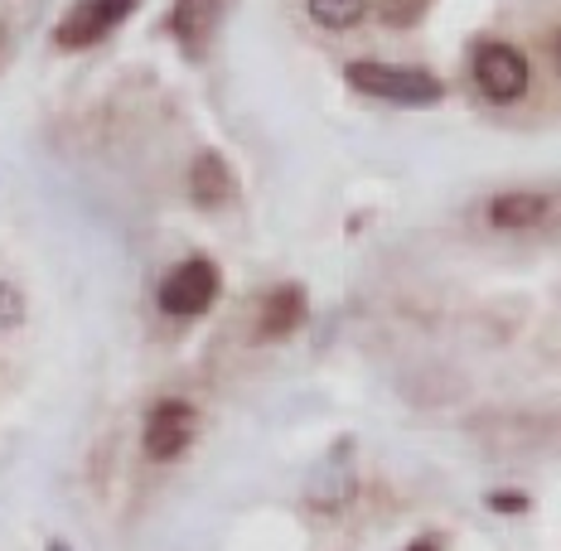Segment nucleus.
<instances>
[{"label":"nucleus","mask_w":561,"mask_h":551,"mask_svg":"<svg viewBox=\"0 0 561 551\" xmlns=\"http://www.w3.org/2000/svg\"><path fill=\"white\" fill-rule=\"evenodd\" d=\"M348 83H354L364 97L392 102V107H436L446 97L436 73H421V68H392L378 64V58H358L348 64Z\"/></svg>","instance_id":"f257e3e1"},{"label":"nucleus","mask_w":561,"mask_h":551,"mask_svg":"<svg viewBox=\"0 0 561 551\" xmlns=\"http://www.w3.org/2000/svg\"><path fill=\"white\" fill-rule=\"evenodd\" d=\"M218 290H224L218 266L204 262V256H194V262H180L165 280H160V310L174 314V320H194V314H204L208 305L218 300Z\"/></svg>","instance_id":"f03ea898"},{"label":"nucleus","mask_w":561,"mask_h":551,"mask_svg":"<svg viewBox=\"0 0 561 551\" xmlns=\"http://www.w3.org/2000/svg\"><path fill=\"white\" fill-rule=\"evenodd\" d=\"M474 83L489 102H499V107H504V102H518L533 83L528 58L513 49V44H499V39L479 44L474 49Z\"/></svg>","instance_id":"7ed1b4c3"},{"label":"nucleus","mask_w":561,"mask_h":551,"mask_svg":"<svg viewBox=\"0 0 561 551\" xmlns=\"http://www.w3.org/2000/svg\"><path fill=\"white\" fill-rule=\"evenodd\" d=\"M131 10H136V0H78L54 30L58 49H88V44H98L112 25H122Z\"/></svg>","instance_id":"20e7f679"},{"label":"nucleus","mask_w":561,"mask_h":551,"mask_svg":"<svg viewBox=\"0 0 561 551\" xmlns=\"http://www.w3.org/2000/svg\"><path fill=\"white\" fill-rule=\"evenodd\" d=\"M194 440V406L170 397V402L150 406L146 416V455L150 460H174L184 455V445Z\"/></svg>","instance_id":"39448f33"},{"label":"nucleus","mask_w":561,"mask_h":551,"mask_svg":"<svg viewBox=\"0 0 561 551\" xmlns=\"http://www.w3.org/2000/svg\"><path fill=\"white\" fill-rule=\"evenodd\" d=\"M218 20H224V0H174V10H170L174 39H180L184 54H194V58L208 49Z\"/></svg>","instance_id":"423d86ee"},{"label":"nucleus","mask_w":561,"mask_h":551,"mask_svg":"<svg viewBox=\"0 0 561 551\" xmlns=\"http://www.w3.org/2000/svg\"><path fill=\"white\" fill-rule=\"evenodd\" d=\"M306 320V296L300 286H276L272 296L262 300V314H256V338H286L290 330H300Z\"/></svg>","instance_id":"0eeeda50"},{"label":"nucleus","mask_w":561,"mask_h":551,"mask_svg":"<svg viewBox=\"0 0 561 551\" xmlns=\"http://www.w3.org/2000/svg\"><path fill=\"white\" fill-rule=\"evenodd\" d=\"M190 198L198 208H224L232 198V170L218 150H204L190 170Z\"/></svg>","instance_id":"6e6552de"},{"label":"nucleus","mask_w":561,"mask_h":551,"mask_svg":"<svg viewBox=\"0 0 561 551\" xmlns=\"http://www.w3.org/2000/svg\"><path fill=\"white\" fill-rule=\"evenodd\" d=\"M547 214H552V198L533 194V190L499 194L494 204H489V222H494V228H537Z\"/></svg>","instance_id":"1a4fd4ad"},{"label":"nucleus","mask_w":561,"mask_h":551,"mask_svg":"<svg viewBox=\"0 0 561 551\" xmlns=\"http://www.w3.org/2000/svg\"><path fill=\"white\" fill-rule=\"evenodd\" d=\"M306 10L324 30H354L368 15V0H306Z\"/></svg>","instance_id":"9d476101"},{"label":"nucleus","mask_w":561,"mask_h":551,"mask_svg":"<svg viewBox=\"0 0 561 551\" xmlns=\"http://www.w3.org/2000/svg\"><path fill=\"white\" fill-rule=\"evenodd\" d=\"M426 5L431 0H378V15L388 20V25L407 30V25H416V20L426 15Z\"/></svg>","instance_id":"9b49d317"},{"label":"nucleus","mask_w":561,"mask_h":551,"mask_svg":"<svg viewBox=\"0 0 561 551\" xmlns=\"http://www.w3.org/2000/svg\"><path fill=\"white\" fill-rule=\"evenodd\" d=\"M20 320H25V300H20L15 286H5V280H0V330H15Z\"/></svg>","instance_id":"f8f14e48"},{"label":"nucleus","mask_w":561,"mask_h":551,"mask_svg":"<svg viewBox=\"0 0 561 551\" xmlns=\"http://www.w3.org/2000/svg\"><path fill=\"white\" fill-rule=\"evenodd\" d=\"M489 503H494V508H508V513H518V508H523V498H518V494H494Z\"/></svg>","instance_id":"ddd939ff"},{"label":"nucleus","mask_w":561,"mask_h":551,"mask_svg":"<svg viewBox=\"0 0 561 551\" xmlns=\"http://www.w3.org/2000/svg\"><path fill=\"white\" fill-rule=\"evenodd\" d=\"M407 551H440V547H436V542H426V537H421V542H412Z\"/></svg>","instance_id":"4468645a"},{"label":"nucleus","mask_w":561,"mask_h":551,"mask_svg":"<svg viewBox=\"0 0 561 551\" xmlns=\"http://www.w3.org/2000/svg\"><path fill=\"white\" fill-rule=\"evenodd\" d=\"M0 54H5V25H0Z\"/></svg>","instance_id":"2eb2a0df"},{"label":"nucleus","mask_w":561,"mask_h":551,"mask_svg":"<svg viewBox=\"0 0 561 551\" xmlns=\"http://www.w3.org/2000/svg\"><path fill=\"white\" fill-rule=\"evenodd\" d=\"M49 551H68V547H64V542H54V547H49Z\"/></svg>","instance_id":"dca6fc26"}]
</instances>
